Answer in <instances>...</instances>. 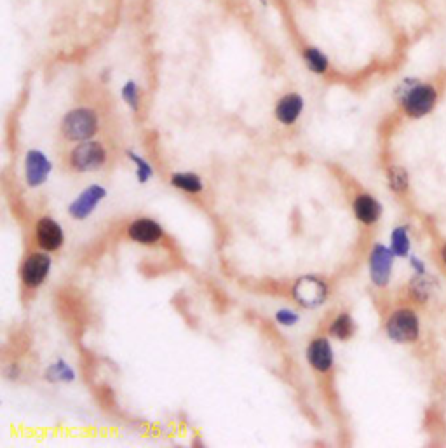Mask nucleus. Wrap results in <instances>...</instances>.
Masks as SVG:
<instances>
[{
  "label": "nucleus",
  "instance_id": "nucleus-11",
  "mask_svg": "<svg viewBox=\"0 0 446 448\" xmlns=\"http://www.w3.org/2000/svg\"><path fill=\"white\" fill-rule=\"evenodd\" d=\"M127 234H129V238L133 241L140 242V245H154V242L161 241L164 232H162V227L155 220L138 219L129 225Z\"/></svg>",
  "mask_w": 446,
  "mask_h": 448
},
{
  "label": "nucleus",
  "instance_id": "nucleus-21",
  "mask_svg": "<svg viewBox=\"0 0 446 448\" xmlns=\"http://www.w3.org/2000/svg\"><path fill=\"white\" fill-rule=\"evenodd\" d=\"M393 253L397 257H406L410 251V239H408V232L404 227H397L393 232Z\"/></svg>",
  "mask_w": 446,
  "mask_h": 448
},
{
  "label": "nucleus",
  "instance_id": "nucleus-20",
  "mask_svg": "<svg viewBox=\"0 0 446 448\" xmlns=\"http://www.w3.org/2000/svg\"><path fill=\"white\" fill-rule=\"evenodd\" d=\"M389 185L394 192L401 194L408 188V173L401 166H391L389 168Z\"/></svg>",
  "mask_w": 446,
  "mask_h": 448
},
{
  "label": "nucleus",
  "instance_id": "nucleus-10",
  "mask_svg": "<svg viewBox=\"0 0 446 448\" xmlns=\"http://www.w3.org/2000/svg\"><path fill=\"white\" fill-rule=\"evenodd\" d=\"M35 236H37V242L44 251H56L63 245V239H65L62 225L56 220L47 219V216L37 222Z\"/></svg>",
  "mask_w": 446,
  "mask_h": 448
},
{
  "label": "nucleus",
  "instance_id": "nucleus-9",
  "mask_svg": "<svg viewBox=\"0 0 446 448\" xmlns=\"http://www.w3.org/2000/svg\"><path fill=\"white\" fill-rule=\"evenodd\" d=\"M51 173L49 159L40 150H30L25 159V177L30 187H39L47 180Z\"/></svg>",
  "mask_w": 446,
  "mask_h": 448
},
{
  "label": "nucleus",
  "instance_id": "nucleus-2",
  "mask_svg": "<svg viewBox=\"0 0 446 448\" xmlns=\"http://www.w3.org/2000/svg\"><path fill=\"white\" fill-rule=\"evenodd\" d=\"M63 134L70 142H86L96 133L98 119L96 114L89 108H77L65 115L62 124Z\"/></svg>",
  "mask_w": 446,
  "mask_h": 448
},
{
  "label": "nucleus",
  "instance_id": "nucleus-6",
  "mask_svg": "<svg viewBox=\"0 0 446 448\" xmlns=\"http://www.w3.org/2000/svg\"><path fill=\"white\" fill-rule=\"evenodd\" d=\"M393 249L385 248L384 245H375L371 257H369V274L377 286H385L391 279L393 272Z\"/></svg>",
  "mask_w": 446,
  "mask_h": 448
},
{
  "label": "nucleus",
  "instance_id": "nucleus-24",
  "mask_svg": "<svg viewBox=\"0 0 446 448\" xmlns=\"http://www.w3.org/2000/svg\"><path fill=\"white\" fill-rule=\"evenodd\" d=\"M276 319L281 323V325L293 326V325H296V323H298V314H295L293 310L283 309V310H279V312H277Z\"/></svg>",
  "mask_w": 446,
  "mask_h": 448
},
{
  "label": "nucleus",
  "instance_id": "nucleus-7",
  "mask_svg": "<svg viewBox=\"0 0 446 448\" xmlns=\"http://www.w3.org/2000/svg\"><path fill=\"white\" fill-rule=\"evenodd\" d=\"M51 271V258L44 253H35L25 260L21 267V279L27 286L35 288L46 281L47 274Z\"/></svg>",
  "mask_w": 446,
  "mask_h": 448
},
{
  "label": "nucleus",
  "instance_id": "nucleus-18",
  "mask_svg": "<svg viewBox=\"0 0 446 448\" xmlns=\"http://www.w3.org/2000/svg\"><path fill=\"white\" fill-rule=\"evenodd\" d=\"M305 63H307L309 69L315 73H324L328 69V60L319 49H314V47H309L304 54Z\"/></svg>",
  "mask_w": 446,
  "mask_h": 448
},
{
  "label": "nucleus",
  "instance_id": "nucleus-26",
  "mask_svg": "<svg viewBox=\"0 0 446 448\" xmlns=\"http://www.w3.org/2000/svg\"><path fill=\"white\" fill-rule=\"evenodd\" d=\"M443 260H445V264H446V245L443 246Z\"/></svg>",
  "mask_w": 446,
  "mask_h": 448
},
{
  "label": "nucleus",
  "instance_id": "nucleus-12",
  "mask_svg": "<svg viewBox=\"0 0 446 448\" xmlns=\"http://www.w3.org/2000/svg\"><path fill=\"white\" fill-rule=\"evenodd\" d=\"M307 360L317 372H328L333 364V349L326 338H315L307 349Z\"/></svg>",
  "mask_w": 446,
  "mask_h": 448
},
{
  "label": "nucleus",
  "instance_id": "nucleus-15",
  "mask_svg": "<svg viewBox=\"0 0 446 448\" xmlns=\"http://www.w3.org/2000/svg\"><path fill=\"white\" fill-rule=\"evenodd\" d=\"M434 286L436 284L434 281H432V277H427L425 272H423V274H419V276L413 277L412 283H410V291H412L413 299H415L417 302L423 303L429 300Z\"/></svg>",
  "mask_w": 446,
  "mask_h": 448
},
{
  "label": "nucleus",
  "instance_id": "nucleus-14",
  "mask_svg": "<svg viewBox=\"0 0 446 448\" xmlns=\"http://www.w3.org/2000/svg\"><path fill=\"white\" fill-rule=\"evenodd\" d=\"M354 213L358 216L359 222L366 223V225H371V223L377 222L382 215V206L377 199H373L368 194H361V196L356 197L354 201Z\"/></svg>",
  "mask_w": 446,
  "mask_h": 448
},
{
  "label": "nucleus",
  "instance_id": "nucleus-1",
  "mask_svg": "<svg viewBox=\"0 0 446 448\" xmlns=\"http://www.w3.org/2000/svg\"><path fill=\"white\" fill-rule=\"evenodd\" d=\"M396 98L399 100L408 117L420 119L434 110L436 101H438V91L432 84L420 82L419 79H404L397 86Z\"/></svg>",
  "mask_w": 446,
  "mask_h": 448
},
{
  "label": "nucleus",
  "instance_id": "nucleus-16",
  "mask_svg": "<svg viewBox=\"0 0 446 448\" xmlns=\"http://www.w3.org/2000/svg\"><path fill=\"white\" fill-rule=\"evenodd\" d=\"M174 187L181 188V190L189 192V194H197L202 190V180L194 173H174L171 177Z\"/></svg>",
  "mask_w": 446,
  "mask_h": 448
},
{
  "label": "nucleus",
  "instance_id": "nucleus-22",
  "mask_svg": "<svg viewBox=\"0 0 446 448\" xmlns=\"http://www.w3.org/2000/svg\"><path fill=\"white\" fill-rule=\"evenodd\" d=\"M129 158H131V161L138 166V168H136V177H138V182L140 184H146V182L150 180L152 175H154V169H152V166L148 164L145 159L138 158L135 152H129Z\"/></svg>",
  "mask_w": 446,
  "mask_h": 448
},
{
  "label": "nucleus",
  "instance_id": "nucleus-8",
  "mask_svg": "<svg viewBox=\"0 0 446 448\" xmlns=\"http://www.w3.org/2000/svg\"><path fill=\"white\" fill-rule=\"evenodd\" d=\"M105 196H107V190H105L103 187H100V185H91V187L86 188L81 196L70 204V215L75 220L88 219L92 211H94V208L105 199Z\"/></svg>",
  "mask_w": 446,
  "mask_h": 448
},
{
  "label": "nucleus",
  "instance_id": "nucleus-5",
  "mask_svg": "<svg viewBox=\"0 0 446 448\" xmlns=\"http://www.w3.org/2000/svg\"><path fill=\"white\" fill-rule=\"evenodd\" d=\"M107 161V152L98 142H82L72 152V166L77 171H96Z\"/></svg>",
  "mask_w": 446,
  "mask_h": 448
},
{
  "label": "nucleus",
  "instance_id": "nucleus-23",
  "mask_svg": "<svg viewBox=\"0 0 446 448\" xmlns=\"http://www.w3.org/2000/svg\"><path fill=\"white\" fill-rule=\"evenodd\" d=\"M122 96H124V100L129 103V107H131L133 110L138 108V89H136L135 82H127V84L124 86Z\"/></svg>",
  "mask_w": 446,
  "mask_h": 448
},
{
  "label": "nucleus",
  "instance_id": "nucleus-19",
  "mask_svg": "<svg viewBox=\"0 0 446 448\" xmlns=\"http://www.w3.org/2000/svg\"><path fill=\"white\" fill-rule=\"evenodd\" d=\"M46 375L47 379L53 380V382H62V380L63 382H70V380H73V370L65 361H58V363L51 364V366L47 368Z\"/></svg>",
  "mask_w": 446,
  "mask_h": 448
},
{
  "label": "nucleus",
  "instance_id": "nucleus-3",
  "mask_svg": "<svg viewBox=\"0 0 446 448\" xmlns=\"http://www.w3.org/2000/svg\"><path fill=\"white\" fill-rule=\"evenodd\" d=\"M387 335L399 344L415 342L419 338V319L415 312L408 309L396 310L387 321Z\"/></svg>",
  "mask_w": 446,
  "mask_h": 448
},
{
  "label": "nucleus",
  "instance_id": "nucleus-4",
  "mask_svg": "<svg viewBox=\"0 0 446 448\" xmlns=\"http://www.w3.org/2000/svg\"><path fill=\"white\" fill-rule=\"evenodd\" d=\"M293 297L300 306L307 307V309H315L326 300L328 288L319 277L304 276L293 286Z\"/></svg>",
  "mask_w": 446,
  "mask_h": 448
},
{
  "label": "nucleus",
  "instance_id": "nucleus-25",
  "mask_svg": "<svg viewBox=\"0 0 446 448\" xmlns=\"http://www.w3.org/2000/svg\"><path fill=\"white\" fill-rule=\"evenodd\" d=\"M412 265L413 267H415V271L419 272V274H423V272H425V267H423V262L422 260H419V258L417 257H412Z\"/></svg>",
  "mask_w": 446,
  "mask_h": 448
},
{
  "label": "nucleus",
  "instance_id": "nucleus-13",
  "mask_svg": "<svg viewBox=\"0 0 446 448\" xmlns=\"http://www.w3.org/2000/svg\"><path fill=\"white\" fill-rule=\"evenodd\" d=\"M302 108H304V100H302L300 95H286L276 107L277 121L289 126V124H293L298 119V115L302 114Z\"/></svg>",
  "mask_w": 446,
  "mask_h": 448
},
{
  "label": "nucleus",
  "instance_id": "nucleus-17",
  "mask_svg": "<svg viewBox=\"0 0 446 448\" xmlns=\"http://www.w3.org/2000/svg\"><path fill=\"white\" fill-rule=\"evenodd\" d=\"M354 334V321L349 314H340L330 326V335L339 340H349Z\"/></svg>",
  "mask_w": 446,
  "mask_h": 448
}]
</instances>
